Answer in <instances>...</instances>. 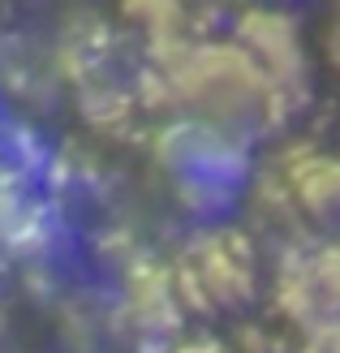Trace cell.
I'll use <instances>...</instances> for the list:
<instances>
[{"label":"cell","mask_w":340,"mask_h":353,"mask_svg":"<svg viewBox=\"0 0 340 353\" xmlns=\"http://www.w3.org/2000/svg\"><path fill=\"white\" fill-rule=\"evenodd\" d=\"M172 103L194 112V121L241 134L246 125L272 121V82L237 43H199L168 74Z\"/></svg>","instance_id":"obj_1"},{"label":"cell","mask_w":340,"mask_h":353,"mask_svg":"<svg viewBox=\"0 0 340 353\" xmlns=\"http://www.w3.org/2000/svg\"><path fill=\"white\" fill-rule=\"evenodd\" d=\"M172 280L186 314L246 306L259 289V250L237 228H211L186 245L181 263L172 268Z\"/></svg>","instance_id":"obj_2"},{"label":"cell","mask_w":340,"mask_h":353,"mask_svg":"<svg viewBox=\"0 0 340 353\" xmlns=\"http://www.w3.org/2000/svg\"><path fill=\"white\" fill-rule=\"evenodd\" d=\"M237 48L272 82V108L276 121H284L289 103H297V91L306 86V57L293 17H284L280 9H250L237 22Z\"/></svg>","instance_id":"obj_3"},{"label":"cell","mask_w":340,"mask_h":353,"mask_svg":"<svg viewBox=\"0 0 340 353\" xmlns=\"http://www.w3.org/2000/svg\"><path fill=\"white\" fill-rule=\"evenodd\" d=\"M121 314L138 332V341L164 345L186 319L172 268H164V263H155V259H130V268H125V293H121Z\"/></svg>","instance_id":"obj_4"},{"label":"cell","mask_w":340,"mask_h":353,"mask_svg":"<svg viewBox=\"0 0 340 353\" xmlns=\"http://www.w3.org/2000/svg\"><path fill=\"white\" fill-rule=\"evenodd\" d=\"M280 176L293 190L297 211L340 233V160L319 155L314 147H293V155L280 164Z\"/></svg>","instance_id":"obj_5"},{"label":"cell","mask_w":340,"mask_h":353,"mask_svg":"<svg viewBox=\"0 0 340 353\" xmlns=\"http://www.w3.org/2000/svg\"><path fill=\"white\" fill-rule=\"evenodd\" d=\"M272 302H276V310L284 314V319L301 332V336L336 314V306L328 302V293H323V285H319V276L310 268V254H284L276 263Z\"/></svg>","instance_id":"obj_6"},{"label":"cell","mask_w":340,"mask_h":353,"mask_svg":"<svg viewBox=\"0 0 340 353\" xmlns=\"http://www.w3.org/2000/svg\"><path fill=\"white\" fill-rule=\"evenodd\" d=\"M125 17L142 22L151 34H172L181 30V0H121Z\"/></svg>","instance_id":"obj_7"},{"label":"cell","mask_w":340,"mask_h":353,"mask_svg":"<svg viewBox=\"0 0 340 353\" xmlns=\"http://www.w3.org/2000/svg\"><path fill=\"white\" fill-rule=\"evenodd\" d=\"M310 268H314V276H319V285H323L328 302H332L336 314H340V233L328 237V241L310 254Z\"/></svg>","instance_id":"obj_8"},{"label":"cell","mask_w":340,"mask_h":353,"mask_svg":"<svg viewBox=\"0 0 340 353\" xmlns=\"http://www.w3.org/2000/svg\"><path fill=\"white\" fill-rule=\"evenodd\" d=\"M30 199H26V185H22V172L9 168L5 160H0V233L13 224V216L22 211Z\"/></svg>","instance_id":"obj_9"},{"label":"cell","mask_w":340,"mask_h":353,"mask_svg":"<svg viewBox=\"0 0 340 353\" xmlns=\"http://www.w3.org/2000/svg\"><path fill=\"white\" fill-rule=\"evenodd\" d=\"M301 345H310L314 353H340V314H332L328 323H319L314 332H306Z\"/></svg>","instance_id":"obj_10"},{"label":"cell","mask_w":340,"mask_h":353,"mask_svg":"<svg viewBox=\"0 0 340 353\" xmlns=\"http://www.w3.org/2000/svg\"><path fill=\"white\" fill-rule=\"evenodd\" d=\"M164 353H232V349L220 345V341H211V336H199V341H181V345H172V349H164Z\"/></svg>","instance_id":"obj_11"},{"label":"cell","mask_w":340,"mask_h":353,"mask_svg":"<svg viewBox=\"0 0 340 353\" xmlns=\"http://www.w3.org/2000/svg\"><path fill=\"white\" fill-rule=\"evenodd\" d=\"M328 52H332V61L340 65V22L332 26V34H328Z\"/></svg>","instance_id":"obj_12"}]
</instances>
